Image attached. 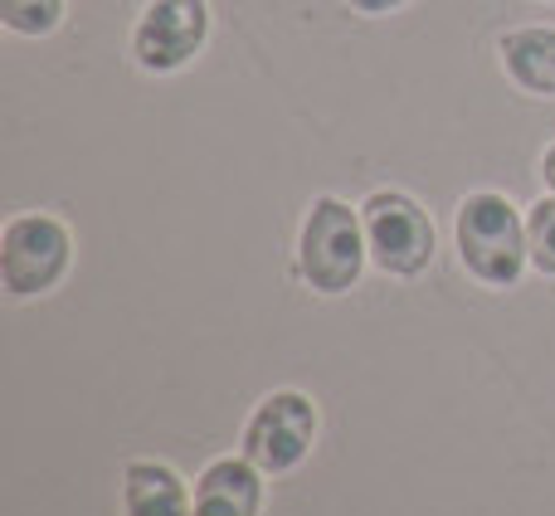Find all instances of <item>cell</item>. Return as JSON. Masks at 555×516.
<instances>
[{
  "label": "cell",
  "mask_w": 555,
  "mask_h": 516,
  "mask_svg": "<svg viewBox=\"0 0 555 516\" xmlns=\"http://www.w3.org/2000/svg\"><path fill=\"white\" fill-rule=\"evenodd\" d=\"M371 263L390 278H420L434 263V220L414 195L375 191L361 205Z\"/></svg>",
  "instance_id": "cell-4"
},
{
  "label": "cell",
  "mask_w": 555,
  "mask_h": 516,
  "mask_svg": "<svg viewBox=\"0 0 555 516\" xmlns=\"http://www.w3.org/2000/svg\"><path fill=\"white\" fill-rule=\"evenodd\" d=\"M210 39V10L205 0H152L132 29V59L146 74H176Z\"/></svg>",
  "instance_id": "cell-6"
},
{
  "label": "cell",
  "mask_w": 555,
  "mask_h": 516,
  "mask_svg": "<svg viewBox=\"0 0 555 516\" xmlns=\"http://www.w3.org/2000/svg\"><path fill=\"white\" fill-rule=\"evenodd\" d=\"M453 240H459V263L482 287H512L531 263L527 220L498 191L463 195L459 220H453Z\"/></svg>",
  "instance_id": "cell-1"
},
{
  "label": "cell",
  "mask_w": 555,
  "mask_h": 516,
  "mask_svg": "<svg viewBox=\"0 0 555 516\" xmlns=\"http://www.w3.org/2000/svg\"><path fill=\"white\" fill-rule=\"evenodd\" d=\"M317 443V404L302 390H273L244 424V459L269 478H283L312 453Z\"/></svg>",
  "instance_id": "cell-5"
},
{
  "label": "cell",
  "mask_w": 555,
  "mask_h": 516,
  "mask_svg": "<svg viewBox=\"0 0 555 516\" xmlns=\"http://www.w3.org/2000/svg\"><path fill=\"white\" fill-rule=\"evenodd\" d=\"M541 181H546V191L555 195V142L546 146V156H541Z\"/></svg>",
  "instance_id": "cell-13"
},
{
  "label": "cell",
  "mask_w": 555,
  "mask_h": 516,
  "mask_svg": "<svg viewBox=\"0 0 555 516\" xmlns=\"http://www.w3.org/2000/svg\"><path fill=\"white\" fill-rule=\"evenodd\" d=\"M365 220L336 195H317L307 205L302 234H297V273L307 278L312 293H351L365 273Z\"/></svg>",
  "instance_id": "cell-2"
},
{
  "label": "cell",
  "mask_w": 555,
  "mask_h": 516,
  "mask_svg": "<svg viewBox=\"0 0 555 516\" xmlns=\"http://www.w3.org/2000/svg\"><path fill=\"white\" fill-rule=\"evenodd\" d=\"M122 512L127 516H195V498L185 492L176 468L137 459L122 468Z\"/></svg>",
  "instance_id": "cell-8"
},
{
  "label": "cell",
  "mask_w": 555,
  "mask_h": 516,
  "mask_svg": "<svg viewBox=\"0 0 555 516\" xmlns=\"http://www.w3.org/2000/svg\"><path fill=\"white\" fill-rule=\"evenodd\" d=\"M263 473L249 459H215L195 478V516H259Z\"/></svg>",
  "instance_id": "cell-7"
},
{
  "label": "cell",
  "mask_w": 555,
  "mask_h": 516,
  "mask_svg": "<svg viewBox=\"0 0 555 516\" xmlns=\"http://www.w3.org/2000/svg\"><path fill=\"white\" fill-rule=\"evenodd\" d=\"M74 263V234L54 215H15L0 234V283L10 297H44Z\"/></svg>",
  "instance_id": "cell-3"
},
{
  "label": "cell",
  "mask_w": 555,
  "mask_h": 516,
  "mask_svg": "<svg viewBox=\"0 0 555 516\" xmlns=\"http://www.w3.org/2000/svg\"><path fill=\"white\" fill-rule=\"evenodd\" d=\"M507 78L531 98H555V25L507 29L498 39Z\"/></svg>",
  "instance_id": "cell-9"
},
{
  "label": "cell",
  "mask_w": 555,
  "mask_h": 516,
  "mask_svg": "<svg viewBox=\"0 0 555 516\" xmlns=\"http://www.w3.org/2000/svg\"><path fill=\"white\" fill-rule=\"evenodd\" d=\"M400 5H410V0H351V10H361V15H390Z\"/></svg>",
  "instance_id": "cell-12"
},
{
  "label": "cell",
  "mask_w": 555,
  "mask_h": 516,
  "mask_svg": "<svg viewBox=\"0 0 555 516\" xmlns=\"http://www.w3.org/2000/svg\"><path fill=\"white\" fill-rule=\"evenodd\" d=\"M527 244H531V268L555 278V195H541L527 210Z\"/></svg>",
  "instance_id": "cell-11"
},
{
  "label": "cell",
  "mask_w": 555,
  "mask_h": 516,
  "mask_svg": "<svg viewBox=\"0 0 555 516\" xmlns=\"http://www.w3.org/2000/svg\"><path fill=\"white\" fill-rule=\"evenodd\" d=\"M59 20H64V0H0V25L10 35H25V39L54 35Z\"/></svg>",
  "instance_id": "cell-10"
}]
</instances>
